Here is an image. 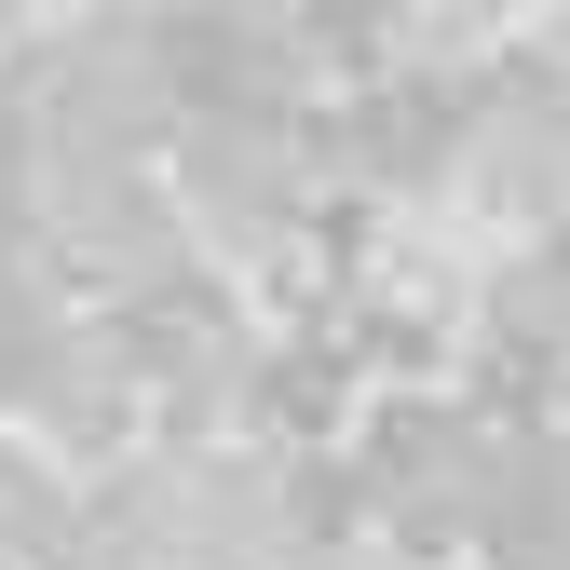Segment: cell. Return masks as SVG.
Listing matches in <instances>:
<instances>
[{
	"mask_svg": "<svg viewBox=\"0 0 570 570\" xmlns=\"http://www.w3.org/2000/svg\"><path fill=\"white\" fill-rule=\"evenodd\" d=\"M82 543V475L41 435H0V570H68Z\"/></svg>",
	"mask_w": 570,
	"mask_h": 570,
	"instance_id": "6da1fadb",
	"label": "cell"
}]
</instances>
